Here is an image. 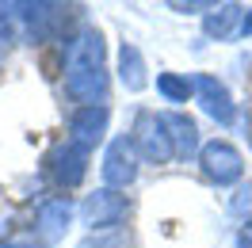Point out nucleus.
<instances>
[{"instance_id": "f257e3e1", "label": "nucleus", "mask_w": 252, "mask_h": 248, "mask_svg": "<svg viewBox=\"0 0 252 248\" xmlns=\"http://www.w3.org/2000/svg\"><path fill=\"white\" fill-rule=\"evenodd\" d=\"M62 84H65V95L77 99L80 107L103 103V92H107V58H103V34H99V27L84 23L73 34L69 54H65Z\"/></svg>"}, {"instance_id": "f03ea898", "label": "nucleus", "mask_w": 252, "mask_h": 248, "mask_svg": "<svg viewBox=\"0 0 252 248\" xmlns=\"http://www.w3.org/2000/svg\"><path fill=\"white\" fill-rule=\"evenodd\" d=\"M130 145H134V153L142 156L145 164H168L172 160V138H168V130H164V119H160L157 111L142 107L134 115V126H130Z\"/></svg>"}, {"instance_id": "7ed1b4c3", "label": "nucleus", "mask_w": 252, "mask_h": 248, "mask_svg": "<svg viewBox=\"0 0 252 248\" xmlns=\"http://www.w3.org/2000/svg\"><path fill=\"white\" fill-rule=\"evenodd\" d=\"M77 214L92 233L123 229V221L130 217V199L119 195V191H111V187H99V191H92V195L77 206Z\"/></svg>"}, {"instance_id": "20e7f679", "label": "nucleus", "mask_w": 252, "mask_h": 248, "mask_svg": "<svg viewBox=\"0 0 252 248\" xmlns=\"http://www.w3.org/2000/svg\"><path fill=\"white\" fill-rule=\"evenodd\" d=\"M199 168H203V176L210 184L233 187V184H241V176H245V156H241V149H237L233 141L214 138L199 149Z\"/></svg>"}, {"instance_id": "39448f33", "label": "nucleus", "mask_w": 252, "mask_h": 248, "mask_svg": "<svg viewBox=\"0 0 252 248\" xmlns=\"http://www.w3.org/2000/svg\"><path fill=\"white\" fill-rule=\"evenodd\" d=\"M99 172H103V187H111V191H123V187H130L134 180H138V172H142V156L134 153L130 138H115V141H111L107 153H103Z\"/></svg>"}, {"instance_id": "423d86ee", "label": "nucleus", "mask_w": 252, "mask_h": 248, "mask_svg": "<svg viewBox=\"0 0 252 248\" xmlns=\"http://www.w3.org/2000/svg\"><path fill=\"white\" fill-rule=\"evenodd\" d=\"M107 123H111L107 103H88V107H77L73 115H69V141L92 153L95 145L107 138Z\"/></svg>"}, {"instance_id": "0eeeda50", "label": "nucleus", "mask_w": 252, "mask_h": 248, "mask_svg": "<svg viewBox=\"0 0 252 248\" xmlns=\"http://www.w3.org/2000/svg\"><path fill=\"white\" fill-rule=\"evenodd\" d=\"M191 80H195V99H199L203 115H210L218 126H233L237 107H233L229 88H225L218 77H210V73H199V77H191Z\"/></svg>"}, {"instance_id": "6e6552de", "label": "nucleus", "mask_w": 252, "mask_h": 248, "mask_svg": "<svg viewBox=\"0 0 252 248\" xmlns=\"http://www.w3.org/2000/svg\"><path fill=\"white\" fill-rule=\"evenodd\" d=\"M19 8H23V19H27V31L34 42H58L65 34L69 12H73L65 4H19Z\"/></svg>"}, {"instance_id": "1a4fd4ad", "label": "nucleus", "mask_w": 252, "mask_h": 248, "mask_svg": "<svg viewBox=\"0 0 252 248\" xmlns=\"http://www.w3.org/2000/svg\"><path fill=\"white\" fill-rule=\"evenodd\" d=\"M50 176H54V184L58 187H77L84 176H88V149H80V145H73V141L65 138L54 153H50Z\"/></svg>"}, {"instance_id": "9d476101", "label": "nucleus", "mask_w": 252, "mask_h": 248, "mask_svg": "<svg viewBox=\"0 0 252 248\" xmlns=\"http://www.w3.org/2000/svg\"><path fill=\"white\" fill-rule=\"evenodd\" d=\"M160 119H164V130H168V138H172V153L180 156V160L199 156L203 141H199V126H195L191 115H184V111H164Z\"/></svg>"}, {"instance_id": "9b49d317", "label": "nucleus", "mask_w": 252, "mask_h": 248, "mask_svg": "<svg viewBox=\"0 0 252 248\" xmlns=\"http://www.w3.org/2000/svg\"><path fill=\"white\" fill-rule=\"evenodd\" d=\"M73 214H77V206L69 202V195H54V199L38 202V210H34L38 233H42V237H62V233L69 229Z\"/></svg>"}, {"instance_id": "f8f14e48", "label": "nucleus", "mask_w": 252, "mask_h": 248, "mask_svg": "<svg viewBox=\"0 0 252 248\" xmlns=\"http://www.w3.org/2000/svg\"><path fill=\"white\" fill-rule=\"evenodd\" d=\"M241 19H245V4H214L203 16V34L225 42V38L241 34Z\"/></svg>"}, {"instance_id": "ddd939ff", "label": "nucleus", "mask_w": 252, "mask_h": 248, "mask_svg": "<svg viewBox=\"0 0 252 248\" xmlns=\"http://www.w3.org/2000/svg\"><path fill=\"white\" fill-rule=\"evenodd\" d=\"M119 84H123L126 92H145V84H149L145 58L134 42H123V46H119Z\"/></svg>"}, {"instance_id": "4468645a", "label": "nucleus", "mask_w": 252, "mask_h": 248, "mask_svg": "<svg viewBox=\"0 0 252 248\" xmlns=\"http://www.w3.org/2000/svg\"><path fill=\"white\" fill-rule=\"evenodd\" d=\"M157 92L168 103H188L195 99V80L188 73H157Z\"/></svg>"}, {"instance_id": "2eb2a0df", "label": "nucleus", "mask_w": 252, "mask_h": 248, "mask_svg": "<svg viewBox=\"0 0 252 248\" xmlns=\"http://www.w3.org/2000/svg\"><path fill=\"white\" fill-rule=\"evenodd\" d=\"M77 248H134V233L126 229H107V233H88Z\"/></svg>"}, {"instance_id": "dca6fc26", "label": "nucleus", "mask_w": 252, "mask_h": 248, "mask_svg": "<svg viewBox=\"0 0 252 248\" xmlns=\"http://www.w3.org/2000/svg\"><path fill=\"white\" fill-rule=\"evenodd\" d=\"M229 210H233L237 217L252 221V180H249V184H241V187H237V195L229 199Z\"/></svg>"}, {"instance_id": "f3484780", "label": "nucleus", "mask_w": 252, "mask_h": 248, "mask_svg": "<svg viewBox=\"0 0 252 248\" xmlns=\"http://www.w3.org/2000/svg\"><path fill=\"white\" fill-rule=\"evenodd\" d=\"M168 8H172V12H184V16H188V12H210L214 4H210V0H191V4H180V0H172Z\"/></svg>"}, {"instance_id": "a211bd4d", "label": "nucleus", "mask_w": 252, "mask_h": 248, "mask_svg": "<svg viewBox=\"0 0 252 248\" xmlns=\"http://www.w3.org/2000/svg\"><path fill=\"white\" fill-rule=\"evenodd\" d=\"M237 248H252V221L241 225V233H237Z\"/></svg>"}, {"instance_id": "6ab92c4d", "label": "nucleus", "mask_w": 252, "mask_h": 248, "mask_svg": "<svg viewBox=\"0 0 252 248\" xmlns=\"http://www.w3.org/2000/svg\"><path fill=\"white\" fill-rule=\"evenodd\" d=\"M241 34H245V38L252 34V8H245V19H241Z\"/></svg>"}, {"instance_id": "aec40b11", "label": "nucleus", "mask_w": 252, "mask_h": 248, "mask_svg": "<svg viewBox=\"0 0 252 248\" xmlns=\"http://www.w3.org/2000/svg\"><path fill=\"white\" fill-rule=\"evenodd\" d=\"M0 248H34L31 241H0Z\"/></svg>"}, {"instance_id": "412c9836", "label": "nucleus", "mask_w": 252, "mask_h": 248, "mask_svg": "<svg viewBox=\"0 0 252 248\" xmlns=\"http://www.w3.org/2000/svg\"><path fill=\"white\" fill-rule=\"evenodd\" d=\"M249 141H252V130H249Z\"/></svg>"}]
</instances>
